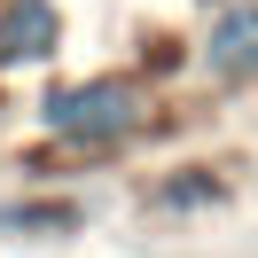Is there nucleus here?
Returning <instances> with one entry per match:
<instances>
[{
    "instance_id": "obj_1",
    "label": "nucleus",
    "mask_w": 258,
    "mask_h": 258,
    "mask_svg": "<svg viewBox=\"0 0 258 258\" xmlns=\"http://www.w3.org/2000/svg\"><path fill=\"white\" fill-rule=\"evenodd\" d=\"M47 133L63 141H117L141 125V86L133 79H86V86H55L47 94Z\"/></svg>"
},
{
    "instance_id": "obj_2",
    "label": "nucleus",
    "mask_w": 258,
    "mask_h": 258,
    "mask_svg": "<svg viewBox=\"0 0 258 258\" xmlns=\"http://www.w3.org/2000/svg\"><path fill=\"white\" fill-rule=\"evenodd\" d=\"M55 8L47 0H8L0 8V63H39V55H55Z\"/></svg>"
},
{
    "instance_id": "obj_3",
    "label": "nucleus",
    "mask_w": 258,
    "mask_h": 258,
    "mask_svg": "<svg viewBox=\"0 0 258 258\" xmlns=\"http://www.w3.org/2000/svg\"><path fill=\"white\" fill-rule=\"evenodd\" d=\"M204 63L219 71V79H250V71H258V0H250V8H227V16L211 24Z\"/></svg>"
}]
</instances>
